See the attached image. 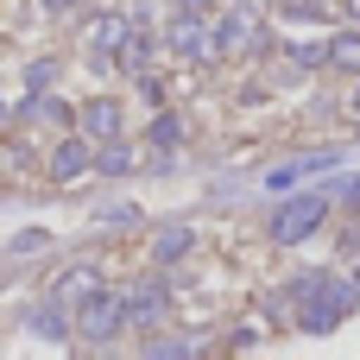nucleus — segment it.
<instances>
[{
    "label": "nucleus",
    "instance_id": "412c9836",
    "mask_svg": "<svg viewBox=\"0 0 360 360\" xmlns=\"http://www.w3.org/2000/svg\"><path fill=\"white\" fill-rule=\"evenodd\" d=\"M348 19H360V0H348Z\"/></svg>",
    "mask_w": 360,
    "mask_h": 360
},
{
    "label": "nucleus",
    "instance_id": "a211bd4d",
    "mask_svg": "<svg viewBox=\"0 0 360 360\" xmlns=\"http://www.w3.org/2000/svg\"><path fill=\"white\" fill-rule=\"evenodd\" d=\"M323 278H329V272H297V278L285 285V297H291V304H304V297H310V291H316Z\"/></svg>",
    "mask_w": 360,
    "mask_h": 360
},
{
    "label": "nucleus",
    "instance_id": "9d476101",
    "mask_svg": "<svg viewBox=\"0 0 360 360\" xmlns=\"http://www.w3.org/2000/svg\"><path fill=\"white\" fill-rule=\"evenodd\" d=\"M25 329H32L38 342H63V335H70V316H63V297H57V304H38V310L25 316Z\"/></svg>",
    "mask_w": 360,
    "mask_h": 360
},
{
    "label": "nucleus",
    "instance_id": "f8f14e48",
    "mask_svg": "<svg viewBox=\"0 0 360 360\" xmlns=\"http://www.w3.org/2000/svg\"><path fill=\"white\" fill-rule=\"evenodd\" d=\"M190 247H196V228H165V234L152 240V259H158V266H171V259H184Z\"/></svg>",
    "mask_w": 360,
    "mask_h": 360
},
{
    "label": "nucleus",
    "instance_id": "5701e85b",
    "mask_svg": "<svg viewBox=\"0 0 360 360\" xmlns=\"http://www.w3.org/2000/svg\"><path fill=\"white\" fill-rule=\"evenodd\" d=\"M354 278H360V272H354Z\"/></svg>",
    "mask_w": 360,
    "mask_h": 360
},
{
    "label": "nucleus",
    "instance_id": "4be33fe9",
    "mask_svg": "<svg viewBox=\"0 0 360 360\" xmlns=\"http://www.w3.org/2000/svg\"><path fill=\"white\" fill-rule=\"evenodd\" d=\"M354 108H360V89H354Z\"/></svg>",
    "mask_w": 360,
    "mask_h": 360
},
{
    "label": "nucleus",
    "instance_id": "f03ea898",
    "mask_svg": "<svg viewBox=\"0 0 360 360\" xmlns=\"http://www.w3.org/2000/svg\"><path fill=\"white\" fill-rule=\"evenodd\" d=\"M323 215H329V190H310V196H297V202H285L272 215V240L278 247H297V240H310L323 228Z\"/></svg>",
    "mask_w": 360,
    "mask_h": 360
},
{
    "label": "nucleus",
    "instance_id": "ddd939ff",
    "mask_svg": "<svg viewBox=\"0 0 360 360\" xmlns=\"http://www.w3.org/2000/svg\"><path fill=\"white\" fill-rule=\"evenodd\" d=\"M127 165H133V152H127L120 139H101V146H95V171H101V177H120Z\"/></svg>",
    "mask_w": 360,
    "mask_h": 360
},
{
    "label": "nucleus",
    "instance_id": "6e6552de",
    "mask_svg": "<svg viewBox=\"0 0 360 360\" xmlns=\"http://www.w3.org/2000/svg\"><path fill=\"white\" fill-rule=\"evenodd\" d=\"M76 133H89L95 146H101V139H120V101L95 95L89 108H76Z\"/></svg>",
    "mask_w": 360,
    "mask_h": 360
},
{
    "label": "nucleus",
    "instance_id": "6ab92c4d",
    "mask_svg": "<svg viewBox=\"0 0 360 360\" xmlns=\"http://www.w3.org/2000/svg\"><path fill=\"white\" fill-rule=\"evenodd\" d=\"M177 13H209V0H177Z\"/></svg>",
    "mask_w": 360,
    "mask_h": 360
},
{
    "label": "nucleus",
    "instance_id": "0eeeda50",
    "mask_svg": "<svg viewBox=\"0 0 360 360\" xmlns=\"http://www.w3.org/2000/svg\"><path fill=\"white\" fill-rule=\"evenodd\" d=\"M89 146H95L89 133H76V139H57V146H51V177H57V184H76V177L95 165V152H89Z\"/></svg>",
    "mask_w": 360,
    "mask_h": 360
},
{
    "label": "nucleus",
    "instance_id": "39448f33",
    "mask_svg": "<svg viewBox=\"0 0 360 360\" xmlns=\"http://www.w3.org/2000/svg\"><path fill=\"white\" fill-rule=\"evenodd\" d=\"M127 38H133V25H127L120 13H101V19L89 25V57H95V70H101V63H114V57L127 51Z\"/></svg>",
    "mask_w": 360,
    "mask_h": 360
},
{
    "label": "nucleus",
    "instance_id": "dca6fc26",
    "mask_svg": "<svg viewBox=\"0 0 360 360\" xmlns=\"http://www.w3.org/2000/svg\"><path fill=\"white\" fill-rule=\"evenodd\" d=\"M95 221H101V228H139V209H133V202H114V209H101Z\"/></svg>",
    "mask_w": 360,
    "mask_h": 360
},
{
    "label": "nucleus",
    "instance_id": "423d86ee",
    "mask_svg": "<svg viewBox=\"0 0 360 360\" xmlns=\"http://www.w3.org/2000/svg\"><path fill=\"white\" fill-rule=\"evenodd\" d=\"M215 38H221V57H240V51H259V44H266V32H259V19H253L247 6H234V13L215 25Z\"/></svg>",
    "mask_w": 360,
    "mask_h": 360
},
{
    "label": "nucleus",
    "instance_id": "1a4fd4ad",
    "mask_svg": "<svg viewBox=\"0 0 360 360\" xmlns=\"http://www.w3.org/2000/svg\"><path fill=\"white\" fill-rule=\"evenodd\" d=\"M158 323H165V291L146 278L127 291V329H158Z\"/></svg>",
    "mask_w": 360,
    "mask_h": 360
},
{
    "label": "nucleus",
    "instance_id": "f3484780",
    "mask_svg": "<svg viewBox=\"0 0 360 360\" xmlns=\"http://www.w3.org/2000/svg\"><path fill=\"white\" fill-rule=\"evenodd\" d=\"M152 139H158V146H177V139H184V120H177V114H158V120H152Z\"/></svg>",
    "mask_w": 360,
    "mask_h": 360
},
{
    "label": "nucleus",
    "instance_id": "9b49d317",
    "mask_svg": "<svg viewBox=\"0 0 360 360\" xmlns=\"http://www.w3.org/2000/svg\"><path fill=\"white\" fill-rule=\"evenodd\" d=\"M95 291H101L95 266H70V272H63V285H57V297H63V304H89Z\"/></svg>",
    "mask_w": 360,
    "mask_h": 360
},
{
    "label": "nucleus",
    "instance_id": "20e7f679",
    "mask_svg": "<svg viewBox=\"0 0 360 360\" xmlns=\"http://www.w3.org/2000/svg\"><path fill=\"white\" fill-rule=\"evenodd\" d=\"M171 51L190 57V63H209V57H221V38H215V25L202 13H177L171 19Z\"/></svg>",
    "mask_w": 360,
    "mask_h": 360
},
{
    "label": "nucleus",
    "instance_id": "2eb2a0df",
    "mask_svg": "<svg viewBox=\"0 0 360 360\" xmlns=\"http://www.w3.org/2000/svg\"><path fill=\"white\" fill-rule=\"evenodd\" d=\"M51 82H57V63H51V57H38V63L25 70V89H32V95H44Z\"/></svg>",
    "mask_w": 360,
    "mask_h": 360
},
{
    "label": "nucleus",
    "instance_id": "f257e3e1",
    "mask_svg": "<svg viewBox=\"0 0 360 360\" xmlns=\"http://www.w3.org/2000/svg\"><path fill=\"white\" fill-rule=\"evenodd\" d=\"M354 304H360V278H335V272H329V278L297 304V329H304V335H335V329L354 316Z\"/></svg>",
    "mask_w": 360,
    "mask_h": 360
},
{
    "label": "nucleus",
    "instance_id": "4468645a",
    "mask_svg": "<svg viewBox=\"0 0 360 360\" xmlns=\"http://www.w3.org/2000/svg\"><path fill=\"white\" fill-rule=\"evenodd\" d=\"M329 70H360V32L329 38Z\"/></svg>",
    "mask_w": 360,
    "mask_h": 360
},
{
    "label": "nucleus",
    "instance_id": "aec40b11",
    "mask_svg": "<svg viewBox=\"0 0 360 360\" xmlns=\"http://www.w3.org/2000/svg\"><path fill=\"white\" fill-rule=\"evenodd\" d=\"M44 13H70V0H44Z\"/></svg>",
    "mask_w": 360,
    "mask_h": 360
},
{
    "label": "nucleus",
    "instance_id": "7ed1b4c3",
    "mask_svg": "<svg viewBox=\"0 0 360 360\" xmlns=\"http://www.w3.org/2000/svg\"><path fill=\"white\" fill-rule=\"evenodd\" d=\"M120 329H127V297H114V291H95V297L76 310V335H82V342H95V348H101V342H114Z\"/></svg>",
    "mask_w": 360,
    "mask_h": 360
}]
</instances>
